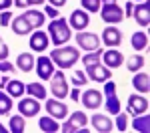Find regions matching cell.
<instances>
[{"label": "cell", "instance_id": "cell-1", "mask_svg": "<svg viewBox=\"0 0 150 133\" xmlns=\"http://www.w3.org/2000/svg\"><path fill=\"white\" fill-rule=\"evenodd\" d=\"M50 59L54 63V67L66 71V69H72L78 60H80V50L76 47H56L52 52H50Z\"/></svg>", "mask_w": 150, "mask_h": 133}, {"label": "cell", "instance_id": "cell-2", "mask_svg": "<svg viewBox=\"0 0 150 133\" xmlns=\"http://www.w3.org/2000/svg\"><path fill=\"white\" fill-rule=\"evenodd\" d=\"M70 36H72V30L68 26V20L62 18V16L52 18V22L48 24V38H50V42L54 47H62V45H66L70 40Z\"/></svg>", "mask_w": 150, "mask_h": 133}, {"label": "cell", "instance_id": "cell-3", "mask_svg": "<svg viewBox=\"0 0 150 133\" xmlns=\"http://www.w3.org/2000/svg\"><path fill=\"white\" fill-rule=\"evenodd\" d=\"M48 81H50V93L56 97V99H64V97H68V81H66V77H64L62 69H60V71H54V73H52V77H50Z\"/></svg>", "mask_w": 150, "mask_h": 133}, {"label": "cell", "instance_id": "cell-4", "mask_svg": "<svg viewBox=\"0 0 150 133\" xmlns=\"http://www.w3.org/2000/svg\"><path fill=\"white\" fill-rule=\"evenodd\" d=\"M84 73H86L88 81H96V83H104V81L112 79V69H108L106 65H100V63L84 65Z\"/></svg>", "mask_w": 150, "mask_h": 133}, {"label": "cell", "instance_id": "cell-5", "mask_svg": "<svg viewBox=\"0 0 150 133\" xmlns=\"http://www.w3.org/2000/svg\"><path fill=\"white\" fill-rule=\"evenodd\" d=\"M76 45L82 50H96L100 48V36L96 32H88V30H76Z\"/></svg>", "mask_w": 150, "mask_h": 133}, {"label": "cell", "instance_id": "cell-6", "mask_svg": "<svg viewBox=\"0 0 150 133\" xmlns=\"http://www.w3.org/2000/svg\"><path fill=\"white\" fill-rule=\"evenodd\" d=\"M86 123H88L86 113H82V111H74L72 115L66 117L64 125H60V131H62V133H76L80 127H86Z\"/></svg>", "mask_w": 150, "mask_h": 133}, {"label": "cell", "instance_id": "cell-7", "mask_svg": "<svg viewBox=\"0 0 150 133\" xmlns=\"http://www.w3.org/2000/svg\"><path fill=\"white\" fill-rule=\"evenodd\" d=\"M106 95V111L110 115H116L120 111V101H118V95H116V83L114 81H104V93Z\"/></svg>", "mask_w": 150, "mask_h": 133}, {"label": "cell", "instance_id": "cell-8", "mask_svg": "<svg viewBox=\"0 0 150 133\" xmlns=\"http://www.w3.org/2000/svg\"><path fill=\"white\" fill-rule=\"evenodd\" d=\"M98 12H100V18L106 24H118V22H122V18H124L122 8L116 2H112V4H102Z\"/></svg>", "mask_w": 150, "mask_h": 133}, {"label": "cell", "instance_id": "cell-9", "mask_svg": "<svg viewBox=\"0 0 150 133\" xmlns=\"http://www.w3.org/2000/svg\"><path fill=\"white\" fill-rule=\"evenodd\" d=\"M44 109H46V113L50 117H54V119H66L68 117V105L66 103H62V99H46V103H44Z\"/></svg>", "mask_w": 150, "mask_h": 133}, {"label": "cell", "instance_id": "cell-10", "mask_svg": "<svg viewBox=\"0 0 150 133\" xmlns=\"http://www.w3.org/2000/svg\"><path fill=\"white\" fill-rule=\"evenodd\" d=\"M80 101H82V105L88 109V111H96V109L102 107L104 95L98 91V89H88V91H84V93L80 95Z\"/></svg>", "mask_w": 150, "mask_h": 133}, {"label": "cell", "instance_id": "cell-11", "mask_svg": "<svg viewBox=\"0 0 150 133\" xmlns=\"http://www.w3.org/2000/svg\"><path fill=\"white\" fill-rule=\"evenodd\" d=\"M34 71H36V75H38V79L48 81V79L52 77V73H54V63H52L50 57L40 55V57L34 60Z\"/></svg>", "mask_w": 150, "mask_h": 133}, {"label": "cell", "instance_id": "cell-12", "mask_svg": "<svg viewBox=\"0 0 150 133\" xmlns=\"http://www.w3.org/2000/svg\"><path fill=\"white\" fill-rule=\"evenodd\" d=\"M88 24H90V16H88L86 10L76 8V10L70 12V16H68V26L70 28H74V30H86Z\"/></svg>", "mask_w": 150, "mask_h": 133}, {"label": "cell", "instance_id": "cell-13", "mask_svg": "<svg viewBox=\"0 0 150 133\" xmlns=\"http://www.w3.org/2000/svg\"><path fill=\"white\" fill-rule=\"evenodd\" d=\"M132 18L142 26L146 28L150 24V6H148V0H142V2H136L134 8H132Z\"/></svg>", "mask_w": 150, "mask_h": 133}, {"label": "cell", "instance_id": "cell-14", "mask_svg": "<svg viewBox=\"0 0 150 133\" xmlns=\"http://www.w3.org/2000/svg\"><path fill=\"white\" fill-rule=\"evenodd\" d=\"M102 42L106 45V47H112V48H116V47H120L122 45V30L120 28H116L114 24H110V26H106L102 30Z\"/></svg>", "mask_w": 150, "mask_h": 133}, {"label": "cell", "instance_id": "cell-15", "mask_svg": "<svg viewBox=\"0 0 150 133\" xmlns=\"http://www.w3.org/2000/svg\"><path fill=\"white\" fill-rule=\"evenodd\" d=\"M40 109H42V107H40V101H38V99H34V97L20 99V103H18V111H20V115H22V117H26V119L36 117Z\"/></svg>", "mask_w": 150, "mask_h": 133}, {"label": "cell", "instance_id": "cell-16", "mask_svg": "<svg viewBox=\"0 0 150 133\" xmlns=\"http://www.w3.org/2000/svg\"><path fill=\"white\" fill-rule=\"evenodd\" d=\"M148 111V99L142 95V93H136V95L128 97V113L130 115H142Z\"/></svg>", "mask_w": 150, "mask_h": 133}, {"label": "cell", "instance_id": "cell-17", "mask_svg": "<svg viewBox=\"0 0 150 133\" xmlns=\"http://www.w3.org/2000/svg\"><path fill=\"white\" fill-rule=\"evenodd\" d=\"M48 47H50L48 32H44V30H34V32H30V48H32L34 52H40V55H42Z\"/></svg>", "mask_w": 150, "mask_h": 133}, {"label": "cell", "instance_id": "cell-18", "mask_svg": "<svg viewBox=\"0 0 150 133\" xmlns=\"http://www.w3.org/2000/svg\"><path fill=\"white\" fill-rule=\"evenodd\" d=\"M100 60L106 63L108 69H118L124 63V55L120 50H116V48H108V50H102V59Z\"/></svg>", "mask_w": 150, "mask_h": 133}, {"label": "cell", "instance_id": "cell-19", "mask_svg": "<svg viewBox=\"0 0 150 133\" xmlns=\"http://www.w3.org/2000/svg\"><path fill=\"white\" fill-rule=\"evenodd\" d=\"M10 28H12V32L14 35H18V36H26V35H30L34 28L30 26V22L24 18V14H18V16H14L10 20Z\"/></svg>", "mask_w": 150, "mask_h": 133}, {"label": "cell", "instance_id": "cell-20", "mask_svg": "<svg viewBox=\"0 0 150 133\" xmlns=\"http://www.w3.org/2000/svg\"><path fill=\"white\" fill-rule=\"evenodd\" d=\"M90 123H92L94 129H96V131H100V133H110L112 129H114L112 119H110L108 115H102V113H94L92 119H90Z\"/></svg>", "mask_w": 150, "mask_h": 133}, {"label": "cell", "instance_id": "cell-21", "mask_svg": "<svg viewBox=\"0 0 150 133\" xmlns=\"http://www.w3.org/2000/svg\"><path fill=\"white\" fill-rule=\"evenodd\" d=\"M132 87H134V91L136 93H142V95H146L150 91V77L148 73H134V77H132Z\"/></svg>", "mask_w": 150, "mask_h": 133}, {"label": "cell", "instance_id": "cell-22", "mask_svg": "<svg viewBox=\"0 0 150 133\" xmlns=\"http://www.w3.org/2000/svg\"><path fill=\"white\" fill-rule=\"evenodd\" d=\"M34 55L32 52H20L18 57H16V69L22 73H30L34 71Z\"/></svg>", "mask_w": 150, "mask_h": 133}, {"label": "cell", "instance_id": "cell-23", "mask_svg": "<svg viewBox=\"0 0 150 133\" xmlns=\"http://www.w3.org/2000/svg\"><path fill=\"white\" fill-rule=\"evenodd\" d=\"M24 18L30 22V26L32 28H42V24H44V20H46V14L42 10H34V8H30V10L24 12Z\"/></svg>", "mask_w": 150, "mask_h": 133}, {"label": "cell", "instance_id": "cell-24", "mask_svg": "<svg viewBox=\"0 0 150 133\" xmlns=\"http://www.w3.org/2000/svg\"><path fill=\"white\" fill-rule=\"evenodd\" d=\"M130 45L132 48L138 52V50H146L148 48V35L144 32V30H136L134 35L130 36Z\"/></svg>", "mask_w": 150, "mask_h": 133}, {"label": "cell", "instance_id": "cell-25", "mask_svg": "<svg viewBox=\"0 0 150 133\" xmlns=\"http://www.w3.org/2000/svg\"><path fill=\"white\" fill-rule=\"evenodd\" d=\"M132 129H134L136 133H148L150 131V117H148V113L134 115V119H132Z\"/></svg>", "mask_w": 150, "mask_h": 133}, {"label": "cell", "instance_id": "cell-26", "mask_svg": "<svg viewBox=\"0 0 150 133\" xmlns=\"http://www.w3.org/2000/svg\"><path fill=\"white\" fill-rule=\"evenodd\" d=\"M4 91L10 97H22L24 93H26V85H24L22 81H18V79H10V81L6 83V87H4Z\"/></svg>", "mask_w": 150, "mask_h": 133}, {"label": "cell", "instance_id": "cell-27", "mask_svg": "<svg viewBox=\"0 0 150 133\" xmlns=\"http://www.w3.org/2000/svg\"><path fill=\"white\" fill-rule=\"evenodd\" d=\"M38 127H40V131H44V133H56L58 129H60L58 119L50 117V115H46V117H40V119H38Z\"/></svg>", "mask_w": 150, "mask_h": 133}, {"label": "cell", "instance_id": "cell-28", "mask_svg": "<svg viewBox=\"0 0 150 133\" xmlns=\"http://www.w3.org/2000/svg\"><path fill=\"white\" fill-rule=\"evenodd\" d=\"M26 93L30 97H34V99H38V101H44V99H46V89H44V85L36 83V81L26 85Z\"/></svg>", "mask_w": 150, "mask_h": 133}, {"label": "cell", "instance_id": "cell-29", "mask_svg": "<svg viewBox=\"0 0 150 133\" xmlns=\"http://www.w3.org/2000/svg\"><path fill=\"white\" fill-rule=\"evenodd\" d=\"M144 65H146V57H142V55H132V57H128V59H126V69L130 73L140 71Z\"/></svg>", "mask_w": 150, "mask_h": 133}, {"label": "cell", "instance_id": "cell-30", "mask_svg": "<svg viewBox=\"0 0 150 133\" xmlns=\"http://www.w3.org/2000/svg\"><path fill=\"white\" fill-rule=\"evenodd\" d=\"M26 131V121H24L22 115H14L10 117V123H8V133H22Z\"/></svg>", "mask_w": 150, "mask_h": 133}, {"label": "cell", "instance_id": "cell-31", "mask_svg": "<svg viewBox=\"0 0 150 133\" xmlns=\"http://www.w3.org/2000/svg\"><path fill=\"white\" fill-rule=\"evenodd\" d=\"M10 111H12V97L4 89H0V115H8Z\"/></svg>", "mask_w": 150, "mask_h": 133}, {"label": "cell", "instance_id": "cell-32", "mask_svg": "<svg viewBox=\"0 0 150 133\" xmlns=\"http://www.w3.org/2000/svg\"><path fill=\"white\" fill-rule=\"evenodd\" d=\"M100 59H102V48H96V50H88L82 57V63L84 65H94V63H100Z\"/></svg>", "mask_w": 150, "mask_h": 133}, {"label": "cell", "instance_id": "cell-33", "mask_svg": "<svg viewBox=\"0 0 150 133\" xmlns=\"http://www.w3.org/2000/svg\"><path fill=\"white\" fill-rule=\"evenodd\" d=\"M80 4H82V10L86 12H98L100 6H102L100 0H80Z\"/></svg>", "mask_w": 150, "mask_h": 133}, {"label": "cell", "instance_id": "cell-34", "mask_svg": "<svg viewBox=\"0 0 150 133\" xmlns=\"http://www.w3.org/2000/svg\"><path fill=\"white\" fill-rule=\"evenodd\" d=\"M114 127H116L120 133L128 129V115H126V113H120V111L116 113V123H114Z\"/></svg>", "mask_w": 150, "mask_h": 133}, {"label": "cell", "instance_id": "cell-35", "mask_svg": "<svg viewBox=\"0 0 150 133\" xmlns=\"http://www.w3.org/2000/svg\"><path fill=\"white\" fill-rule=\"evenodd\" d=\"M88 83V77L84 71H74V77H72V85L74 87H84Z\"/></svg>", "mask_w": 150, "mask_h": 133}, {"label": "cell", "instance_id": "cell-36", "mask_svg": "<svg viewBox=\"0 0 150 133\" xmlns=\"http://www.w3.org/2000/svg\"><path fill=\"white\" fill-rule=\"evenodd\" d=\"M10 20H12V12L10 10L0 12V26H10Z\"/></svg>", "mask_w": 150, "mask_h": 133}, {"label": "cell", "instance_id": "cell-37", "mask_svg": "<svg viewBox=\"0 0 150 133\" xmlns=\"http://www.w3.org/2000/svg\"><path fill=\"white\" fill-rule=\"evenodd\" d=\"M0 71H2V73H14V71H16V67H14L12 63H8L6 59H2V60H0Z\"/></svg>", "mask_w": 150, "mask_h": 133}, {"label": "cell", "instance_id": "cell-38", "mask_svg": "<svg viewBox=\"0 0 150 133\" xmlns=\"http://www.w3.org/2000/svg\"><path fill=\"white\" fill-rule=\"evenodd\" d=\"M8 52H10V48H8V45L2 40V36H0V60L8 59Z\"/></svg>", "mask_w": 150, "mask_h": 133}, {"label": "cell", "instance_id": "cell-39", "mask_svg": "<svg viewBox=\"0 0 150 133\" xmlns=\"http://www.w3.org/2000/svg\"><path fill=\"white\" fill-rule=\"evenodd\" d=\"M44 14L46 16H50V18H58V8H54V6H44Z\"/></svg>", "mask_w": 150, "mask_h": 133}, {"label": "cell", "instance_id": "cell-40", "mask_svg": "<svg viewBox=\"0 0 150 133\" xmlns=\"http://www.w3.org/2000/svg\"><path fill=\"white\" fill-rule=\"evenodd\" d=\"M68 97L76 103V101H80V91H78V87H74L72 91H68Z\"/></svg>", "mask_w": 150, "mask_h": 133}, {"label": "cell", "instance_id": "cell-41", "mask_svg": "<svg viewBox=\"0 0 150 133\" xmlns=\"http://www.w3.org/2000/svg\"><path fill=\"white\" fill-rule=\"evenodd\" d=\"M132 8H134V2H126V6H124V18H132Z\"/></svg>", "mask_w": 150, "mask_h": 133}, {"label": "cell", "instance_id": "cell-42", "mask_svg": "<svg viewBox=\"0 0 150 133\" xmlns=\"http://www.w3.org/2000/svg\"><path fill=\"white\" fill-rule=\"evenodd\" d=\"M66 2H68V0H48V4L54 6V8H62V6H66Z\"/></svg>", "mask_w": 150, "mask_h": 133}, {"label": "cell", "instance_id": "cell-43", "mask_svg": "<svg viewBox=\"0 0 150 133\" xmlns=\"http://www.w3.org/2000/svg\"><path fill=\"white\" fill-rule=\"evenodd\" d=\"M12 6V0H0V12L2 10H8Z\"/></svg>", "mask_w": 150, "mask_h": 133}, {"label": "cell", "instance_id": "cell-44", "mask_svg": "<svg viewBox=\"0 0 150 133\" xmlns=\"http://www.w3.org/2000/svg\"><path fill=\"white\" fill-rule=\"evenodd\" d=\"M46 0H26V6H42Z\"/></svg>", "mask_w": 150, "mask_h": 133}, {"label": "cell", "instance_id": "cell-45", "mask_svg": "<svg viewBox=\"0 0 150 133\" xmlns=\"http://www.w3.org/2000/svg\"><path fill=\"white\" fill-rule=\"evenodd\" d=\"M12 4L18 8H26V0H12Z\"/></svg>", "mask_w": 150, "mask_h": 133}, {"label": "cell", "instance_id": "cell-46", "mask_svg": "<svg viewBox=\"0 0 150 133\" xmlns=\"http://www.w3.org/2000/svg\"><path fill=\"white\" fill-rule=\"evenodd\" d=\"M0 133H8V127H4L2 123H0Z\"/></svg>", "mask_w": 150, "mask_h": 133}, {"label": "cell", "instance_id": "cell-47", "mask_svg": "<svg viewBox=\"0 0 150 133\" xmlns=\"http://www.w3.org/2000/svg\"><path fill=\"white\" fill-rule=\"evenodd\" d=\"M102 4H112V2H116V0H100Z\"/></svg>", "mask_w": 150, "mask_h": 133}, {"label": "cell", "instance_id": "cell-48", "mask_svg": "<svg viewBox=\"0 0 150 133\" xmlns=\"http://www.w3.org/2000/svg\"><path fill=\"white\" fill-rule=\"evenodd\" d=\"M134 2H142V0H134Z\"/></svg>", "mask_w": 150, "mask_h": 133}]
</instances>
